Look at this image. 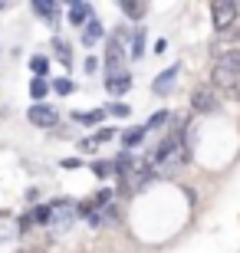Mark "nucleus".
Returning <instances> with one entry per match:
<instances>
[{
    "label": "nucleus",
    "mask_w": 240,
    "mask_h": 253,
    "mask_svg": "<svg viewBox=\"0 0 240 253\" xmlns=\"http://www.w3.org/2000/svg\"><path fill=\"white\" fill-rule=\"evenodd\" d=\"M0 10H7V3H0Z\"/></svg>",
    "instance_id": "nucleus-26"
},
{
    "label": "nucleus",
    "mask_w": 240,
    "mask_h": 253,
    "mask_svg": "<svg viewBox=\"0 0 240 253\" xmlns=\"http://www.w3.org/2000/svg\"><path fill=\"white\" fill-rule=\"evenodd\" d=\"M132 59H142L145 56V30H135V33H132Z\"/></svg>",
    "instance_id": "nucleus-16"
},
{
    "label": "nucleus",
    "mask_w": 240,
    "mask_h": 253,
    "mask_svg": "<svg viewBox=\"0 0 240 253\" xmlns=\"http://www.w3.org/2000/svg\"><path fill=\"white\" fill-rule=\"evenodd\" d=\"M178 76H181V66H178V63H175V66H168L165 73H161L155 83H151V89H155L158 95H168V92H171V85L178 83Z\"/></svg>",
    "instance_id": "nucleus-5"
},
{
    "label": "nucleus",
    "mask_w": 240,
    "mask_h": 253,
    "mask_svg": "<svg viewBox=\"0 0 240 253\" xmlns=\"http://www.w3.org/2000/svg\"><path fill=\"white\" fill-rule=\"evenodd\" d=\"M109 138H115V128H99L93 138H86V141H83V148L89 151V148H96V145H102V141H109Z\"/></svg>",
    "instance_id": "nucleus-15"
},
{
    "label": "nucleus",
    "mask_w": 240,
    "mask_h": 253,
    "mask_svg": "<svg viewBox=\"0 0 240 253\" xmlns=\"http://www.w3.org/2000/svg\"><path fill=\"white\" fill-rule=\"evenodd\" d=\"M53 49H56V59L66 66H73V53H69V46H66L63 40H53Z\"/></svg>",
    "instance_id": "nucleus-17"
},
{
    "label": "nucleus",
    "mask_w": 240,
    "mask_h": 253,
    "mask_svg": "<svg viewBox=\"0 0 240 253\" xmlns=\"http://www.w3.org/2000/svg\"><path fill=\"white\" fill-rule=\"evenodd\" d=\"M30 69L37 76H49V56H33L30 59Z\"/></svg>",
    "instance_id": "nucleus-19"
},
{
    "label": "nucleus",
    "mask_w": 240,
    "mask_h": 253,
    "mask_svg": "<svg viewBox=\"0 0 240 253\" xmlns=\"http://www.w3.org/2000/svg\"><path fill=\"white\" fill-rule=\"evenodd\" d=\"M145 135H148L145 125H132V128L122 131V145H125V148H135V145H142V141H145Z\"/></svg>",
    "instance_id": "nucleus-10"
},
{
    "label": "nucleus",
    "mask_w": 240,
    "mask_h": 253,
    "mask_svg": "<svg viewBox=\"0 0 240 253\" xmlns=\"http://www.w3.org/2000/svg\"><path fill=\"white\" fill-rule=\"evenodd\" d=\"M217 92H214L211 85H201V89H194V95H191V109L194 112H201V115H207V112H217Z\"/></svg>",
    "instance_id": "nucleus-3"
},
{
    "label": "nucleus",
    "mask_w": 240,
    "mask_h": 253,
    "mask_svg": "<svg viewBox=\"0 0 240 253\" xmlns=\"http://www.w3.org/2000/svg\"><path fill=\"white\" fill-rule=\"evenodd\" d=\"M109 112H112V115H119V119H125V115H129V105L115 102V105H112V109H109Z\"/></svg>",
    "instance_id": "nucleus-23"
},
{
    "label": "nucleus",
    "mask_w": 240,
    "mask_h": 253,
    "mask_svg": "<svg viewBox=\"0 0 240 253\" xmlns=\"http://www.w3.org/2000/svg\"><path fill=\"white\" fill-rule=\"evenodd\" d=\"M79 165H83L79 158H66V161H63V168H79Z\"/></svg>",
    "instance_id": "nucleus-25"
},
{
    "label": "nucleus",
    "mask_w": 240,
    "mask_h": 253,
    "mask_svg": "<svg viewBox=\"0 0 240 253\" xmlns=\"http://www.w3.org/2000/svg\"><path fill=\"white\" fill-rule=\"evenodd\" d=\"M115 217H119V204L112 201L109 207H102V211H96V214L89 217V227H105V224H112Z\"/></svg>",
    "instance_id": "nucleus-8"
},
{
    "label": "nucleus",
    "mask_w": 240,
    "mask_h": 253,
    "mask_svg": "<svg viewBox=\"0 0 240 253\" xmlns=\"http://www.w3.org/2000/svg\"><path fill=\"white\" fill-rule=\"evenodd\" d=\"M122 13L132 17V20H142L148 13V7H145V3H139V0H122Z\"/></svg>",
    "instance_id": "nucleus-13"
},
{
    "label": "nucleus",
    "mask_w": 240,
    "mask_h": 253,
    "mask_svg": "<svg viewBox=\"0 0 240 253\" xmlns=\"http://www.w3.org/2000/svg\"><path fill=\"white\" fill-rule=\"evenodd\" d=\"M93 174H96V178H109V174H112V165H109V161H96V165H93Z\"/></svg>",
    "instance_id": "nucleus-22"
},
{
    "label": "nucleus",
    "mask_w": 240,
    "mask_h": 253,
    "mask_svg": "<svg viewBox=\"0 0 240 253\" xmlns=\"http://www.w3.org/2000/svg\"><path fill=\"white\" fill-rule=\"evenodd\" d=\"M33 220H37V224H53V204H40L37 211H33Z\"/></svg>",
    "instance_id": "nucleus-18"
},
{
    "label": "nucleus",
    "mask_w": 240,
    "mask_h": 253,
    "mask_svg": "<svg viewBox=\"0 0 240 253\" xmlns=\"http://www.w3.org/2000/svg\"><path fill=\"white\" fill-rule=\"evenodd\" d=\"M69 23L73 27H89V20H93V7L86 3V0H76V3H69Z\"/></svg>",
    "instance_id": "nucleus-6"
},
{
    "label": "nucleus",
    "mask_w": 240,
    "mask_h": 253,
    "mask_svg": "<svg viewBox=\"0 0 240 253\" xmlns=\"http://www.w3.org/2000/svg\"><path fill=\"white\" fill-rule=\"evenodd\" d=\"M214 56H217V63H214V85L224 89V92H237V85H240V46L217 49Z\"/></svg>",
    "instance_id": "nucleus-1"
},
{
    "label": "nucleus",
    "mask_w": 240,
    "mask_h": 253,
    "mask_svg": "<svg viewBox=\"0 0 240 253\" xmlns=\"http://www.w3.org/2000/svg\"><path fill=\"white\" fill-rule=\"evenodd\" d=\"M79 125H99L102 119H105V109H93V112H76L73 115Z\"/></svg>",
    "instance_id": "nucleus-14"
},
{
    "label": "nucleus",
    "mask_w": 240,
    "mask_h": 253,
    "mask_svg": "<svg viewBox=\"0 0 240 253\" xmlns=\"http://www.w3.org/2000/svg\"><path fill=\"white\" fill-rule=\"evenodd\" d=\"M27 119H30L33 125H37V128H56V122H59V115H56V109H53V105H43V102L30 105Z\"/></svg>",
    "instance_id": "nucleus-4"
},
{
    "label": "nucleus",
    "mask_w": 240,
    "mask_h": 253,
    "mask_svg": "<svg viewBox=\"0 0 240 253\" xmlns=\"http://www.w3.org/2000/svg\"><path fill=\"white\" fill-rule=\"evenodd\" d=\"M165 122H171V112H155V115L145 122V128H161Z\"/></svg>",
    "instance_id": "nucleus-21"
},
{
    "label": "nucleus",
    "mask_w": 240,
    "mask_h": 253,
    "mask_svg": "<svg viewBox=\"0 0 240 253\" xmlns=\"http://www.w3.org/2000/svg\"><path fill=\"white\" fill-rule=\"evenodd\" d=\"M237 17H240V7L231 3V0L211 3V20H214V30H217V33H231V30L237 27Z\"/></svg>",
    "instance_id": "nucleus-2"
},
{
    "label": "nucleus",
    "mask_w": 240,
    "mask_h": 253,
    "mask_svg": "<svg viewBox=\"0 0 240 253\" xmlns=\"http://www.w3.org/2000/svg\"><path fill=\"white\" fill-rule=\"evenodd\" d=\"M53 92L56 95H73L76 92V83H73V79H56V83H53Z\"/></svg>",
    "instance_id": "nucleus-20"
},
{
    "label": "nucleus",
    "mask_w": 240,
    "mask_h": 253,
    "mask_svg": "<svg viewBox=\"0 0 240 253\" xmlns=\"http://www.w3.org/2000/svg\"><path fill=\"white\" fill-rule=\"evenodd\" d=\"M96 69H99V59L89 56V59H86V73H96Z\"/></svg>",
    "instance_id": "nucleus-24"
},
{
    "label": "nucleus",
    "mask_w": 240,
    "mask_h": 253,
    "mask_svg": "<svg viewBox=\"0 0 240 253\" xmlns=\"http://www.w3.org/2000/svg\"><path fill=\"white\" fill-rule=\"evenodd\" d=\"M33 13L43 17V20H49V23H56V20H59V3H53V0H47V3L37 0V3H33Z\"/></svg>",
    "instance_id": "nucleus-11"
},
{
    "label": "nucleus",
    "mask_w": 240,
    "mask_h": 253,
    "mask_svg": "<svg viewBox=\"0 0 240 253\" xmlns=\"http://www.w3.org/2000/svg\"><path fill=\"white\" fill-rule=\"evenodd\" d=\"M105 89H109L112 95H125L132 89V76L122 73V76H105Z\"/></svg>",
    "instance_id": "nucleus-7"
},
{
    "label": "nucleus",
    "mask_w": 240,
    "mask_h": 253,
    "mask_svg": "<svg viewBox=\"0 0 240 253\" xmlns=\"http://www.w3.org/2000/svg\"><path fill=\"white\" fill-rule=\"evenodd\" d=\"M102 37H105V27H102V20L93 17V20H89V27L83 30V43H86V46H96Z\"/></svg>",
    "instance_id": "nucleus-9"
},
{
    "label": "nucleus",
    "mask_w": 240,
    "mask_h": 253,
    "mask_svg": "<svg viewBox=\"0 0 240 253\" xmlns=\"http://www.w3.org/2000/svg\"><path fill=\"white\" fill-rule=\"evenodd\" d=\"M49 89H53V83H47V76H33V79H30V95H33L37 102H43V99H47Z\"/></svg>",
    "instance_id": "nucleus-12"
}]
</instances>
